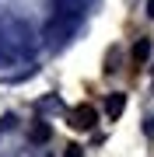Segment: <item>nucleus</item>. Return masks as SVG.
I'll return each instance as SVG.
<instances>
[{
  "instance_id": "1",
  "label": "nucleus",
  "mask_w": 154,
  "mask_h": 157,
  "mask_svg": "<svg viewBox=\"0 0 154 157\" xmlns=\"http://www.w3.org/2000/svg\"><path fill=\"white\" fill-rule=\"evenodd\" d=\"M95 122H98V112L91 105H77L74 112H70V126L74 129H84L88 133V129H95Z\"/></svg>"
},
{
  "instance_id": "2",
  "label": "nucleus",
  "mask_w": 154,
  "mask_h": 157,
  "mask_svg": "<svg viewBox=\"0 0 154 157\" xmlns=\"http://www.w3.org/2000/svg\"><path fill=\"white\" fill-rule=\"evenodd\" d=\"M123 108H126V94H109V101H105V112H109V119H119L123 115Z\"/></svg>"
},
{
  "instance_id": "3",
  "label": "nucleus",
  "mask_w": 154,
  "mask_h": 157,
  "mask_svg": "<svg viewBox=\"0 0 154 157\" xmlns=\"http://www.w3.org/2000/svg\"><path fill=\"white\" fill-rule=\"evenodd\" d=\"M147 56H151V42H147V39H140L137 45H133V63L140 67V63L147 59Z\"/></svg>"
},
{
  "instance_id": "4",
  "label": "nucleus",
  "mask_w": 154,
  "mask_h": 157,
  "mask_svg": "<svg viewBox=\"0 0 154 157\" xmlns=\"http://www.w3.org/2000/svg\"><path fill=\"white\" fill-rule=\"evenodd\" d=\"M32 140H39V143H42V140H49V126H42V122H39V126L32 129Z\"/></svg>"
},
{
  "instance_id": "5",
  "label": "nucleus",
  "mask_w": 154,
  "mask_h": 157,
  "mask_svg": "<svg viewBox=\"0 0 154 157\" xmlns=\"http://www.w3.org/2000/svg\"><path fill=\"white\" fill-rule=\"evenodd\" d=\"M63 157H84V150L77 143H70V147H63Z\"/></svg>"
},
{
  "instance_id": "6",
  "label": "nucleus",
  "mask_w": 154,
  "mask_h": 157,
  "mask_svg": "<svg viewBox=\"0 0 154 157\" xmlns=\"http://www.w3.org/2000/svg\"><path fill=\"white\" fill-rule=\"evenodd\" d=\"M147 14H151V17H154V0H151V11H147Z\"/></svg>"
}]
</instances>
